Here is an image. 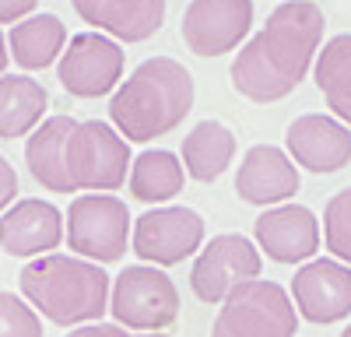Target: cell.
<instances>
[{
    "mask_svg": "<svg viewBox=\"0 0 351 337\" xmlns=\"http://www.w3.org/2000/svg\"><path fill=\"white\" fill-rule=\"evenodd\" d=\"M32 179L49 193H112L130 176V145L102 120L46 116L25 140Z\"/></svg>",
    "mask_w": 351,
    "mask_h": 337,
    "instance_id": "1",
    "label": "cell"
},
{
    "mask_svg": "<svg viewBox=\"0 0 351 337\" xmlns=\"http://www.w3.org/2000/svg\"><path fill=\"white\" fill-rule=\"evenodd\" d=\"M327 18L313 0L278 4L228 67L232 88L250 102H281L306 81L324 46Z\"/></svg>",
    "mask_w": 351,
    "mask_h": 337,
    "instance_id": "2",
    "label": "cell"
},
{
    "mask_svg": "<svg viewBox=\"0 0 351 337\" xmlns=\"http://www.w3.org/2000/svg\"><path fill=\"white\" fill-rule=\"evenodd\" d=\"M193 74L172 56H148L109 99L112 130L127 145H148L180 127L193 109Z\"/></svg>",
    "mask_w": 351,
    "mask_h": 337,
    "instance_id": "3",
    "label": "cell"
},
{
    "mask_svg": "<svg viewBox=\"0 0 351 337\" xmlns=\"http://www.w3.org/2000/svg\"><path fill=\"white\" fill-rule=\"evenodd\" d=\"M21 299L56 327H84L102 323L109 309V285L112 277L81 257L67 253H46V257L28 260L18 274Z\"/></svg>",
    "mask_w": 351,
    "mask_h": 337,
    "instance_id": "4",
    "label": "cell"
},
{
    "mask_svg": "<svg viewBox=\"0 0 351 337\" xmlns=\"http://www.w3.org/2000/svg\"><path fill=\"white\" fill-rule=\"evenodd\" d=\"M130 211L116 193H81L64 211V239L81 260L116 264L127 257L130 242Z\"/></svg>",
    "mask_w": 351,
    "mask_h": 337,
    "instance_id": "5",
    "label": "cell"
},
{
    "mask_svg": "<svg viewBox=\"0 0 351 337\" xmlns=\"http://www.w3.org/2000/svg\"><path fill=\"white\" fill-rule=\"evenodd\" d=\"M299 313L291 295L267 277H253L232 288L218 305L211 337H295Z\"/></svg>",
    "mask_w": 351,
    "mask_h": 337,
    "instance_id": "6",
    "label": "cell"
},
{
    "mask_svg": "<svg viewBox=\"0 0 351 337\" xmlns=\"http://www.w3.org/2000/svg\"><path fill=\"white\" fill-rule=\"evenodd\" d=\"M109 313L116 327L141 330V334H162L180 316V292L162 267L134 264L123 267L109 285Z\"/></svg>",
    "mask_w": 351,
    "mask_h": 337,
    "instance_id": "7",
    "label": "cell"
},
{
    "mask_svg": "<svg viewBox=\"0 0 351 337\" xmlns=\"http://www.w3.org/2000/svg\"><path fill=\"white\" fill-rule=\"evenodd\" d=\"M204 218L183 204H162L144 211L130 225V246L134 253L152 267H176L190 260L204 246Z\"/></svg>",
    "mask_w": 351,
    "mask_h": 337,
    "instance_id": "8",
    "label": "cell"
},
{
    "mask_svg": "<svg viewBox=\"0 0 351 337\" xmlns=\"http://www.w3.org/2000/svg\"><path fill=\"white\" fill-rule=\"evenodd\" d=\"M123 49L102 32H77L67 39L60 60H56V81L74 99H102L120 88L123 81Z\"/></svg>",
    "mask_w": 351,
    "mask_h": 337,
    "instance_id": "9",
    "label": "cell"
},
{
    "mask_svg": "<svg viewBox=\"0 0 351 337\" xmlns=\"http://www.w3.org/2000/svg\"><path fill=\"white\" fill-rule=\"evenodd\" d=\"M260 267H263V257L246 236L221 232V236H211V242L200 246L193 271H190V288L200 302L221 305L232 288L260 277Z\"/></svg>",
    "mask_w": 351,
    "mask_h": 337,
    "instance_id": "10",
    "label": "cell"
},
{
    "mask_svg": "<svg viewBox=\"0 0 351 337\" xmlns=\"http://www.w3.org/2000/svg\"><path fill=\"white\" fill-rule=\"evenodd\" d=\"M253 28V0H190L180 36L193 56H225L246 42Z\"/></svg>",
    "mask_w": 351,
    "mask_h": 337,
    "instance_id": "11",
    "label": "cell"
},
{
    "mask_svg": "<svg viewBox=\"0 0 351 337\" xmlns=\"http://www.w3.org/2000/svg\"><path fill=\"white\" fill-rule=\"evenodd\" d=\"M291 305L309 323L351 316V267L334 257H313L291 277Z\"/></svg>",
    "mask_w": 351,
    "mask_h": 337,
    "instance_id": "12",
    "label": "cell"
},
{
    "mask_svg": "<svg viewBox=\"0 0 351 337\" xmlns=\"http://www.w3.org/2000/svg\"><path fill=\"white\" fill-rule=\"evenodd\" d=\"M288 158L316 176H330L351 162V130L327 112H302L285 130Z\"/></svg>",
    "mask_w": 351,
    "mask_h": 337,
    "instance_id": "13",
    "label": "cell"
},
{
    "mask_svg": "<svg viewBox=\"0 0 351 337\" xmlns=\"http://www.w3.org/2000/svg\"><path fill=\"white\" fill-rule=\"evenodd\" d=\"M253 236L260 257L267 253L274 264H306L319 249V221L306 204H278L256 218Z\"/></svg>",
    "mask_w": 351,
    "mask_h": 337,
    "instance_id": "14",
    "label": "cell"
},
{
    "mask_svg": "<svg viewBox=\"0 0 351 337\" xmlns=\"http://www.w3.org/2000/svg\"><path fill=\"white\" fill-rule=\"evenodd\" d=\"M299 165L278 145H253L236 173V193L243 204L278 208L299 193Z\"/></svg>",
    "mask_w": 351,
    "mask_h": 337,
    "instance_id": "15",
    "label": "cell"
},
{
    "mask_svg": "<svg viewBox=\"0 0 351 337\" xmlns=\"http://www.w3.org/2000/svg\"><path fill=\"white\" fill-rule=\"evenodd\" d=\"M64 242V211L43 197H21L0 214V249L8 257H46Z\"/></svg>",
    "mask_w": 351,
    "mask_h": 337,
    "instance_id": "16",
    "label": "cell"
},
{
    "mask_svg": "<svg viewBox=\"0 0 351 337\" xmlns=\"http://www.w3.org/2000/svg\"><path fill=\"white\" fill-rule=\"evenodd\" d=\"M77 18L112 42H144L165 25V0H71Z\"/></svg>",
    "mask_w": 351,
    "mask_h": 337,
    "instance_id": "17",
    "label": "cell"
},
{
    "mask_svg": "<svg viewBox=\"0 0 351 337\" xmlns=\"http://www.w3.org/2000/svg\"><path fill=\"white\" fill-rule=\"evenodd\" d=\"M236 158V134L221 120H200L183 137V173L197 183H215Z\"/></svg>",
    "mask_w": 351,
    "mask_h": 337,
    "instance_id": "18",
    "label": "cell"
},
{
    "mask_svg": "<svg viewBox=\"0 0 351 337\" xmlns=\"http://www.w3.org/2000/svg\"><path fill=\"white\" fill-rule=\"evenodd\" d=\"M67 46V25L56 14H28L18 21L8 36V56H14V64L25 71H46L60 60V53Z\"/></svg>",
    "mask_w": 351,
    "mask_h": 337,
    "instance_id": "19",
    "label": "cell"
},
{
    "mask_svg": "<svg viewBox=\"0 0 351 337\" xmlns=\"http://www.w3.org/2000/svg\"><path fill=\"white\" fill-rule=\"evenodd\" d=\"M49 109L46 88L28 74H0V137H28Z\"/></svg>",
    "mask_w": 351,
    "mask_h": 337,
    "instance_id": "20",
    "label": "cell"
},
{
    "mask_svg": "<svg viewBox=\"0 0 351 337\" xmlns=\"http://www.w3.org/2000/svg\"><path fill=\"white\" fill-rule=\"evenodd\" d=\"M316 92L324 95L330 116L351 130V36H334L319 46L313 60Z\"/></svg>",
    "mask_w": 351,
    "mask_h": 337,
    "instance_id": "21",
    "label": "cell"
},
{
    "mask_svg": "<svg viewBox=\"0 0 351 337\" xmlns=\"http://www.w3.org/2000/svg\"><path fill=\"white\" fill-rule=\"evenodd\" d=\"M127 183H130V193L137 197L141 204L162 208L165 201H172V197L183 190L186 173H183V162H180V155H176V151L148 148V151H141L130 162Z\"/></svg>",
    "mask_w": 351,
    "mask_h": 337,
    "instance_id": "22",
    "label": "cell"
},
{
    "mask_svg": "<svg viewBox=\"0 0 351 337\" xmlns=\"http://www.w3.org/2000/svg\"><path fill=\"white\" fill-rule=\"evenodd\" d=\"M324 239L330 257L351 267V186L337 190L324 208Z\"/></svg>",
    "mask_w": 351,
    "mask_h": 337,
    "instance_id": "23",
    "label": "cell"
},
{
    "mask_svg": "<svg viewBox=\"0 0 351 337\" xmlns=\"http://www.w3.org/2000/svg\"><path fill=\"white\" fill-rule=\"evenodd\" d=\"M0 337H46L43 316L21 295L0 288Z\"/></svg>",
    "mask_w": 351,
    "mask_h": 337,
    "instance_id": "24",
    "label": "cell"
},
{
    "mask_svg": "<svg viewBox=\"0 0 351 337\" xmlns=\"http://www.w3.org/2000/svg\"><path fill=\"white\" fill-rule=\"evenodd\" d=\"M14 193H18V173H14V165L0 155V214L14 204Z\"/></svg>",
    "mask_w": 351,
    "mask_h": 337,
    "instance_id": "25",
    "label": "cell"
},
{
    "mask_svg": "<svg viewBox=\"0 0 351 337\" xmlns=\"http://www.w3.org/2000/svg\"><path fill=\"white\" fill-rule=\"evenodd\" d=\"M39 0H0V25H18L36 11Z\"/></svg>",
    "mask_w": 351,
    "mask_h": 337,
    "instance_id": "26",
    "label": "cell"
},
{
    "mask_svg": "<svg viewBox=\"0 0 351 337\" xmlns=\"http://www.w3.org/2000/svg\"><path fill=\"white\" fill-rule=\"evenodd\" d=\"M67 337H130V334L116 323H84V327H74Z\"/></svg>",
    "mask_w": 351,
    "mask_h": 337,
    "instance_id": "27",
    "label": "cell"
},
{
    "mask_svg": "<svg viewBox=\"0 0 351 337\" xmlns=\"http://www.w3.org/2000/svg\"><path fill=\"white\" fill-rule=\"evenodd\" d=\"M8 60H11V56H8V39L0 36V74L8 71Z\"/></svg>",
    "mask_w": 351,
    "mask_h": 337,
    "instance_id": "28",
    "label": "cell"
},
{
    "mask_svg": "<svg viewBox=\"0 0 351 337\" xmlns=\"http://www.w3.org/2000/svg\"><path fill=\"white\" fill-rule=\"evenodd\" d=\"M130 337H169V334H130Z\"/></svg>",
    "mask_w": 351,
    "mask_h": 337,
    "instance_id": "29",
    "label": "cell"
},
{
    "mask_svg": "<svg viewBox=\"0 0 351 337\" xmlns=\"http://www.w3.org/2000/svg\"><path fill=\"white\" fill-rule=\"evenodd\" d=\"M341 337H351V327H344V330H341Z\"/></svg>",
    "mask_w": 351,
    "mask_h": 337,
    "instance_id": "30",
    "label": "cell"
}]
</instances>
